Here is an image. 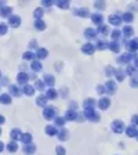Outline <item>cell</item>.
<instances>
[{
	"instance_id": "obj_1",
	"label": "cell",
	"mask_w": 138,
	"mask_h": 155,
	"mask_svg": "<svg viewBox=\"0 0 138 155\" xmlns=\"http://www.w3.org/2000/svg\"><path fill=\"white\" fill-rule=\"evenodd\" d=\"M55 115H57V108L55 107H53V105H46L44 107V111H43V116L46 119H54L55 118Z\"/></svg>"
},
{
	"instance_id": "obj_2",
	"label": "cell",
	"mask_w": 138,
	"mask_h": 155,
	"mask_svg": "<svg viewBox=\"0 0 138 155\" xmlns=\"http://www.w3.org/2000/svg\"><path fill=\"white\" fill-rule=\"evenodd\" d=\"M84 118H87L88 121H93V122H98L100 121V114L94 110H86L84 111Z\"/></svg>"
},
{
	"instance_id": "obj_3",
	"label": "cell",
	"mask_w": 138,
	"mask_h": 155,
	"mask_svg": "<svg viewBox=\"0 0 138 155\" xmlns=\"http://www.w3.org/2000/svg\"><path fill=\"white\" fill-rule=\"evenodd\" d=\"M126 49L128 50L130 53L137 51V50H138V37L133 39V40H130V42H126Z\"/></svg>"
},
{
	"instance_id": "obj_4",
	"label": "cell",
	"mask_w": 138,
	"mask_h": 155,
	"mask_svg": "<svg viewBox=\"0 0 138 155\" xmlns=\"http://www.w3.org/2000/svg\"><path fill=\"white\" fill-rule=\"evenodd\" d=\"M112 130L115 132V133H122V132L124 130V123H123L122 121H113Z\"/></svg>"
},
{
	"instance_id": "obj_5",
	"label": "cell",
	"mask_w": 138,
	"mask_h": 155,
	"mask_svg": "<svg viewBox=\"0 0 138 155\" xmlns=\"http://www.w3.org/2000/svg\"><path fill=\"white\" fill-rule=\"evenodd\" d=\"M131 60H134V56L130 54V53H124V54H122V56L118 58V62H119V64H127V62H130Z\"/></svg>"
},
{
	"instance_id": "obj_6",
	"label": "cell",
	"mask_w": 138,
	"mask_h": 155,
	"mask_svg": "<svg viewBox=\"0 0 138 155\" xmlns=\"http://www.w3.org/2000/svg\"><path fill=\"white\" fill-rule=\"evenodd\" d=\"M8 25L13 26V28H18L19 25H21V18H19L18 15H11V17H8Z\"/></svg>"
},
{
	"instance_id": "obj_7",
	"label": "cell",
	"mask_w": 138,
	"mask_h": 155,
	"mask_svg": "<svg viewBox=\"0 0 138 155\" xmlns=\"http://www.w3.org/2000/svg\"><path fill=\"white\" fill-rule=\"evenodd\" d=\"M109 105H111V100L108 99V97H102V99H100V101H98V108H100V110H108Z\"/></svg>"
},
{
	"instance_id": "obj_8",
	"label": "cell",
	"mask_w": 138,
	"mask_h": 155,
	"mask_svg": "<svg viewBox=\"0 0 138 155\" xmlns=\"http://www.w3.org/2000/svg\"><path fill=\"white\" fill-rule=\"evenodd\" d=\"M105 92L109 94H115V92H116V83L113 81H108L105 83Z\"/></svg>"
},
{
	"instance_id": "obj_9",
	"label": "cell",
	"mask_w": 138,
	"mask_h": 155,
	"mask_svg": "<svg viewBox=\"0 0 138 155\" xmlns=\"http://www.w3.org/2000/svg\"><path fill=\"white\" fill-rule=\"evenodd\" d=\"M109 22L112 25H115V26H118V25L122 24V17H120L119 14H112V15H109Z\"/></svg>"
},
{
	"instance_id": "obj_10",
	"label": "cell",
	"mask_w": 138,
	"mask_h": 155,
	"mask_svg": "<svg viewBox=\"0 0 138 155\" xmlns=\"http://www.w3.org/2000/svg\"><path fill=\"white\" fill-rule=\"evenodd\" d=\"M82 51L86 53V54H93L95 51V46L93 43H86L82 46Z\"/></svg>"
},
{
	"instance_id": "obj_11",
	"label": "cell",
	"mask_w": 138,
	"mask_h": 155,
	"mask_svg": "<svg viewBox=\"0 0 138 155\" xmlns=\"http://www.w3.org/2000/svg\"><path fill=\"white\" fill-rule=\"evenodd\" d=\"M17 81H18V83H21V85L25 86L26 82L29 81V75L26 74V72H19L18 76H17Z\"/></svg>"
},
{
	"instance_id": "obj_12",
	"label": "cell",
	"mask_w": 138,
	"mask_h": 155,
	"mask_svg": "<svg viewBox=\"0 0 138 155\" xmlns=\"http://www.w3.org/2000/svg\"><path fill=\"white\" fill-rule=\"evenodd\" d=\"M0 15H1V17H4V18L11 17V15H13V8H11V7H8V6L1 7V8H0Z\"/></svg>"
},
{
	"instance_id": "obj_13",
	"label": "cell",
	"mask_w": 138,
	"mask_h": 155,
	"mask_svg": "<svg viewBox=\"0 0 138 155\" xmlns=\"http://www.w3.org/2000/svg\"><path fill=\"white\" fill-rule=\"evenodd\" d=\"M91 19H93V22H94V24H97L98 26H101V25H102V22H104V17H102V14H100V12H95V14H93V15H91Z\"/></svg>"
},
{
	"instance_id": "obj_14",
	"label": "cell",
	"mask_w": 138,
	"mask_h": 155,
	"mask_svg": "<svg viewBox=\"0 0 138 155\" xmlns=\"http://www.w3.org/2000/svg\"><path fill=\"white\" fill-rule=\"evenodd\" d=\"M83 107H84V110H94V107H95V100H94V99H87V100H84V103H83Z\"/></svg>"
},
{
	"instance_id": "obj_15",
	"label": "cell",
	"mask_w": 138,
	"mask_h": 155,
	"mask_svg": "<svg viewBox=\"0 0 138 155\" xmlns=\"http://www.w3.org/2000/svg\"><path fill=\"white\" fill-rule=\"evenodd\" d=\"M35 149H36V145H35L33 143H29V144H25V145H24V152H25L26 155L33 154Z\"/></svg>"
},
{
	"instance_id": "obj_16",
	"label": "cell",
	"mask_w": 138,
	"mask_h": 155,
	"mask_svg": "<svg viewBox=\"0 0 138 155\" xmlns=\"http://www.w3.org/2000/svg\"><path fill=\"white\" fill-rule=\"evenodd\" d=\"M73 14L80 15V17H83V18H86V17H91V14H90V11H88V8H79V10H76Z\"/></svg>"
},
{
	"instance_id": "obj_17",
	"label": "cell",
	"mask_w": 138,
	"mask_h": 155,
	"mask_svg": "<svg viewBox=\"0 0 138 155\" xmlns=\"http://www.w3.org/2000/svg\"><path fill=\"white\" fill-rule=\"evenodd\" d=\"M133 33H134V29H133V26L130 25H126L124 28H123V36L127 39V37H131Z\"/></svg>"
},
{
	"instance_id": "obj_18",
	"label": "cell",
	"mask_w": 138,
	"mask_h": 155,
	"mask_svg": "<svg viewBox=\"0 0 138 155\" xmlns=\"http://www.w3.org/2000/svg\"><path fill=\"white\" fill-rule=\"evenodd\" d=\"M57 136H58V138L59 140H62V141H65V140H68L69 137V132L66 130V129H61V130L57 133Z\"/></svg>"
},
{
	"instance_id": "obj_19",
	"label": "cell",
	"mask_w": 138,
	"mask_h": 155,
	"mask_svg": "<svg viewBox=\"0 0 138 155\" xmlns=\"http://www.w3.org/2000/svg\"><path fill=\"white\" fill-rule=\"evenodd\" d=\"M31 68H32V71H33V72H40L43 67H42V64H40V61H38V60H33V61H32Z\"/></svg>"
},
{
	"instance_id": "obj_20",
	"label": "cell",
	"mask_w": 138,
	"mask_h": 155,
	"mask_svg": "<svg viewBox=\"0 0 138 155\" xmlns=\"http://www.w3.org/2000/svg\"><path fill=\"white\" fill-rule=\"evenodd\" d=\"M84 36L87 37V39H94L97 36V31L93 29V28H87L86 31H84Z\"/></svg>"
},
{
	"instance_id": "obj_21",
	"label": "cell",
	"mask_w": 138,
	"mask_h": 155,
	"mask_svg": "<svg viewBox=\"0 0 138 155\" xmlns=\"http://www.w3.org/2000/svg\"><path fill=\"white\" fill-rule=\"evenodd\" d=\"M76 116H77V112L73 110H69L65 115V121H76Z\"/></svg>"
},
{
	"instance_id": "obj_22",
	"label": "cell",
	"mask_w": 138,
	"mask_h": 155,
	"mask_svg": "<svg viewBox=\"0 0 138 155\" xmlns=\"http://www.w3.org/2000/svg\"><path fill=\"white\" fill-rule=\"evenodd\" d=\"M0 103L1 104H6V105H8V104H11V97L8 96V94H0Z\"/></svg>"
},
{
	"instance_id": "obj_23",
	"label": "cell",
	"mask_w": 138,
	"mask_h": 155,
	"mask_svg": "<svg viewBox=\"0 0 138 155\" xmlns=\"http://www.w3.org/2000/svg\"><path fill=\"white\" fill-rule=\"evenodd\" d=\"M47 56H49V51L46 49H38V51H36V57H38L39 60H43Z\"/></svg>"
},
{
	"instance_id": "obj_24",
	"label": "cell",
	"mask_w": 138,
	"mask_h": 155,
	"mask_svg": "<svg viewBox=\"0 0 138 155\" xmlns=\"http://www.w3.org/2000/svg\"><path fill=\"white\" fill-rule=\"evenodd\" d=\"M137 129H135V126H128L127 129H126V134L128 137H135L137 136Z\"/></svg>"
},
{
	"instance_id": "obj_25",
	"label": "cell",
	"mask_w": 138,
	"mask_h": 155,
	"mask_svg": "<svg viewBox=\"0 0 138 155\" xmlns=\"http://www.w3.org/2000/svg\"><path fill=\"white\" fill-rule=\"evenodd\" d=\"M108 47H109V49L112 50L113 53H119L120 51V44L118 43V42H111V43H108Z\"/></svg>"
},
{
	"instance_id": "obj_26",
	"label": "cell",
	"mask_w": 138,
	"mask_h": 155,
	"mask_svg": "<svg viewBox=\"0 0 138 155\" xmlns=\"http://www.w3.org/2000/svg\"><path fill=\"white\" fill-rule=\"evenodd\" d=\"M44 83H46V85H49L50 87H53L54 86V83H55L54 76H51V75H44Z\"/></svg>"
},
{
	"instance_id": "obj_27",
	"label": "cell",
	"mask_w": 138,
	"mask_h": 155,
	"mask_svg": "<svg viewBox=\"0 0 138 155\" xmlns=\"http://www.w3.org/2000/svg\"><path fill=\"white\" fill-rule=\"evenodd\" d=\"M22 92H24V94H26V96H33V93H35V87L31 86V85H25Z\"/></svg>"
},
{
	"instance_id": "obj_28",
	"label": "cell",
	"mask_w": 138,
	"mask_h": 155,
	"mask_svg": "<svg viewBox=\"0 0 138 155\" xmlns=\"http://www.w3.org/2000/svg\"><path fill=\"white\" fill-rule=\"evenodd\" d=\"M133 19H134L133 12H124L122 15V21H124V22H133Z\"/></svg>"
},
{
	"instance_id": "obj_29",
	"label": "cell",
	"mask_w": 138,
	"mask_h": 155,
	"mask_svg": "<svg viewBox=\"0 0 138 155\" xmlns=\"http://www.w3.org/2000/svg\"><path fill=\"white\" fill-rule=\"evenodd\" d=\"M21 136H22V133H21L19 129H13V130H11V138H13V140L17 141V140L21 138Z\"/></svg>"
},
{
	"instance_id": "obj_30",
	"label": "cell",
	"mask_w": 138,
	"mask_h": 155,
	"mask_svg": "<svg viewBox=\"0 0 138 155\" xmlns=\"http://www.w3.org/2000/svg\"><path fill=\"white\" fill-rule=\"evenodd\" d=\"M98 33H101L102 36H107L108 33H109V26H107V25H101V26H98Z\"/></svg>"
},
{
	"instance_id": "obj_31",
	"label": "cell",
	"mask_w": 138,
	"mask_h": 155,
	"mask_svg": "<svg viewBox=\"0 0 138 155\" xmlns=\"http://www.w3.org/2000/svg\"><path fill=\"white\" fill-rule=\"evenodd\" d=\"M35 28L39 29V31H43V29H46V22H44L43 19H36V22H35Z\"/></svg>"
},
{
	"instance_id": "obj_32",
	"label": "cell",
	"mask_w": 138,
	"mask_h": 155,
	"mask_svg": "<svg viewBox=\"0 0 138 155\" xmlns=\"http://www.w3.org/2000/svg\"><path fill=\"white\" fill-rule=\"evenodd\" d=\"M36 104H38V105H42V107H46V104H47V97H46V96H39L38 99H36Z\"/></svg>"
},
{
	"instance_id": "obj_33",
	"label": "cell",
	"mask_w": 138,
	"mask_h": 155,
	"mask_svg": "<svg viewBox=\"0 0 138 155\" xmlns=\"http://www.w3.org/2000/svg\"><path fill=\"white\" fill-rule=\"evenodd\" d=\"M46 133L49 134V136H55L58 130L55 129V126H46Z\"/></svg>"
},
{
	"instance_id": "obj_34",
	"label": "cell",
	"mask_w": 138,
	"mask_h": 155,
	"mask_svg": "<svg viewBox=\"0 0 138 155\" xmlns=\"http://www.w3.org/2000/svg\"><path fill=\"white\" fill-rule=\"evenodd\" d=\"M7 149H8L10 152H15V151L18 149V145H17V141H10V143L7 144Z\"/></svg>"
},
{
	"instance_id": "obj_35",
	"label": "cell",
	"mask_w": 138,
	"mask_h": 155,
	"mask_svg": "<svg viewBox=\"0 0 138 155\" xmlns=\"http://www.w3.org/2000/svg\"><path fill=\"white\" fill-rule=\"evenodd\" d=\"M111 36H112L113 42H118V40L120 39V36H122V32H120L119 29H115V31L111 32Z\"/></svg>"
},
{
	"instance_id": "obj_36",
	"label": "cell",
	"mask_w": 138,
	"mask_h": 155,
	"mask_svg": "<svg viewBox=\"0 0 138 155\" xmlns=\"http://www.w3.org/2000/svg\"><path fill=\"white\" fill-rule=\"evenodd\" d=\"M115 78L119 82H123V79H124V72H123L122 69H116V71H115Z\"/></svg>"
},
{
	"instance_id": "obj_37",
	"label": "cell",
	"mask_w": 138,
	"mask_h": 155,
	"mask_svg": "<svg viewBox=\"0 0 138 155\" xmlns=\"http://www.w3.org/2000/svg\"><path fill=\"white\" fill-rule=\"evenodd\" d=\"M21 140H22V141H24L25 144L32 143V134H29V133H22V136H21Z\"/></svg>"
},
{
	"instance_id": "obj_38",
	"label": "cell",
	"mask_w": 138,
	"mask_h": 155,
	"mask_svg": "<svg viewBox=\"0 0 138 155\" xmlns=\"http://www.w3.org/2000/svg\"><path fill=\"white\" fill-rule=\"evenodd\" d=\"M10 93L13 94V96H15V97H18L19 94H21V90H19L15 85H11V86H10Z\"/></svg>"
},
{
	"instance_id": "obj_39",
	"label": "cell",
	"mask_w": 138,
	"mask_h": 155,
	"mask_svg": "<svg viewBox=\"0 0 138 155\" xmlns=\"http://www.w3.org/2000/svg\"><path fill=\"white\" fill-rule=\"evenodd\" d=\"M126 74H128L131 78H134L135 74H137V68H135V67H131V65H128L127 69H126Z\"/></svg>"
},
{
	"instance_id": "obj_40",
	"label": "cell",
	"mask_w": 138,
	"mask_h": 155,
	"mask_svg": "<svg viewBox=\"0 0 138 155\" xmlns=\"http://www.w3.org/2000/svg\"><path fill=\"white\" fill-rule=\"evenodd\" d=\"M46 97H47V99H50V100L57 99V92L54 90V89H49V90H47V94H46Z\"/></svg>"
},
{
	"instance_id": "obj_41",
	"label": "cell",
	"mask_w": 138,
	"mask_h": 155,
	"mask_svg": "<svg viewBox=\"0 0 138 155\" xmlns=\"http://www.w3.org/2000/svg\"><path fill=\"white\" fill-rule=\"evenodd\" d=\"M97 49L98 50L108 49V42H105V40H98V42H97Z\"/></svg>"
},
{
	"instance_id": "obj_42",
	"label": "cell",
	"mask_w": 138,
	"mask_h": 155,
	"mask_svg": "<svg viewBox=\"0 0 138 155\" xmlns=\"http://www.w3.org/2000/svg\"><path fill=\"white\" fill-rule=\"evenodd\" d=\"M54 119H55V126H64L65 122H66L65 118H62V116H55Z\"/></svg>"
},
{
	"instance_id": "obj_43",
	"label": "cell",
	"mask_w": 138,
	"mask_h": 155,
	"mask_svg": "<svg viewBox=\"0 0 138 155\" xmlns=\"http://www.w3.org/2000/svg\"><path fill=\"white\" fill-rule=\"evenodd\" d=\"M57 6L59 7V8H68V7H69V1H68V0H59V1L57 3Z\"/></svg>"
},
{
	"instance_id": "obj_44",
	"label": "cell",
	"mask_w": 138,
	"mask_h": 155,
	"mask_svg": "<svg viewBox=\"0 0 138 155\" xmlns=\"http://www.w3.org/2000/svg\"><path fill=\"white\" fill-rule=\"evenodd\" d=\"M24 60H35V54H33V53H32V51H26V53H24Z\"/></svg>"
},
{
	"instance_id": "obj_45",
	"label": "cell",
	"mask_w": 138,
	"mask_h": 155,
	"mask_svg": "<svg viewBox=\"0 0 138 155\" xmlns=\"http://www.w3.org/2000/svg\"><path fill=\"white\" fill-rule=\"evenodd\" d=\"M43 12H44L43 8H36V10H35V12H33V15H35L38 19H40V17L43 15Z\"/></svg>"
},
{
	"instance_id": "obj_46",
	"label": "cell",
	"mask_w": 138,
	"mask_h": 155,
	"mask_svg": "<svg viewBox=\"0 0 138 155\" xmlns=\"http://www.w3.org/2000/svg\"><path fill=\"white\" fill-rule=\"evenodd\" d=\"M35 86H36V89H38V90H44V82H42V81H36Z\"/></svg>"
},
{
	"instance_id": "obj_47",
	"label": "cell",
	"mask_w": 138,
	"mask_h": 155,
	"mask_svg": "<svg viewBox=\"0 0 138 155\" xmlns=\"http://www.w3.org/2000/svg\"><path fill=\"white\" fill-rule=\"evenodd\" d=\"M130 86H131V87H138V79H137V76H134V78H131V79H130Z\"/></svg>"
},
{
	"instance_id": "obj_48",
	"label": "cell",
	"mask_w": 138,
	"mask_h": 155,
	"mask_svg": "<svg viewBox=\"0 0 138 155\" xmlns=\"http://www.w3.org/2000/svg\"><path fill=\"white\" fill-rule=\"evenodd\" d=\"M55 152H57V155H65V148L61 147V145H58L55 148Z\"/></svg>"
},
{
	"instance_id": "obj_49",
	"label": "cell",
	"mask_w": 138,
	"mask_h": 155,
	"mask_svg": "<svg viewBox=\"0 0 138 155\" xmlns=\"http://www.w3.org/2000/svg\"><path fill=\"white\" fill-rule=\"evenodd\" d=\"M7 33V25L6 24H0V35Z\"/></svg>"
},
{
	"instance_id": "obj_50",
	"label": "cell",
	"mask_w": 138,
	"mask_h": 155,
	"mask_svg": "<svg viewBox=\"0 0 138 155\" xmlns=\"http://www.w3.org/2000/svg\"><path fill=\"white\" fill-rule=\"evenodd\" d=\"M97 92H98L100 94L105 93V86H102V85H98V86H97Z\"/></svg>"
},
{
	"instance_id": "obj_51",
	"label": "cell",
	"mask_w": 138,
	"mask_h": 155,
	"mask_svg": "<svg viewBox=\"0 0 138 155\" xmlns=\"http://www.w3.org/2000/svg\"><path fill=\"white\" fill-rule=\"evenodd\" d=\"M131 122H133V126H138V115H134V116H133Z\"/></svg>"
},
{
	"instance_id": "obj_52",
	"label": "cell",
	"mask_w": 138,
	"mask_h": 155,
	"mask_svg": "<svg viewBox=\"0 0 138 155\" xmlns=\"http://www.w3.org/2000/svg\"><path fill=\"white\" fill-rule=\"evenodd\" d=\"M95 7H97V8H104V7H105V3H104V1H97V3H95Z\"/></svg>"
},
{
	"instance_id": "obj_53",
	"label": "cell",
	"mask_w": 138,
	"mask_h": 155,
	"mask_svg": "<svg viewBox=\"0 0 138 155\" xmlns=\"http://www.w3.org/2000/svg\"><path fill=\"white\" fill-rule=\"evenodd\" d=\"M43 6H46V7L53 6V1H50V0H49V1H47V0H44V1H43Z\"/></svg>"
},
{
	"instance_id": "obj_54",
	"label": "cell",
	"mask_w": 138,
	"mask_h": 155,
	"mask_svg": "<svg viewBox=\"0 0 138 155\" xmlns=\"http://www.w3.org/2000/svg\"><path fill=\"white\" fill-rule=\"evenodd\" d=\"M134 67L138 69V57H134Z\"/></svg>"
},
{
	"instance_id": "obj_55",
	"label": "cell",
	"mask_w": 138,
	"mask_h": 155,
	"mask_svg": "<svg viewBox=\"0 0 138 155\" xmlns=\"http://www.w3.org/2000/svg\"><path fill=\"white\" fill-rule=\"evenodd\" d=\"M4 122H6V119H4V116H1V115H0V125H3Z\"/></svg>"
},
{
	"instance_id": "obj_56",
	"label": "cell",
	"mask_w": 138,
	"mask_h": 155,
	"mask_svg": "<svg viewBox=\"0 0 138 155\" xmlns=\"http://www.w3.org/2000/svg\"><path fill=\"white\" fill-rule=\"evenodd\" d=\"M38 44H36V40H32L31 42V47H36Z\"/></svg>"
},
{
	"instance_id": "obj_57",
	"label": "cell",
	"mask_w": 138,
	"mask_h": 155,
	"mask_svg": "<svg viewBox=\"0 0 138 155\" xmlns=\"http://www.w3.org/2000/svg\"><path fill=\"white\" fill-rule=\"evenodd\" d=\"M3 149H4V144H3V143H1V141H0V152H1Z\"/></svg>"
},
{
	"instance_id": "obj_58",
	"label": "cell",
	"mask_w": 138,
	"mask_h": 155,
	"mask_svg": "<svg viewBox=\"0 0 138 155\" xmlns=\"http://www.w3.org/2000/svg\"><path fill=\"white\" fill-rule=\"evenodd\" d=\"M135 137H137V140H138V132H137V136H135Z\"/></svg>"
},
{
	"instance_id": "obj_59",
	"label": "cell",
	"mask_w": 138,
	"mask_h": 155,
	"mask_svg": "<svg viewBox=\"0 0 138 155\" xmlns=\"http://www.w3.org/2000/svg\"><path fill=\"white\" fill-rule=\"evenodd\" d=\"M0 134H1V129H0Z\"/></svg>"
}]
</instances>
